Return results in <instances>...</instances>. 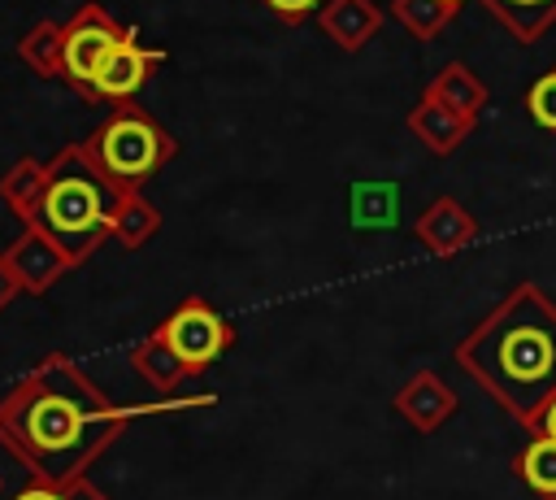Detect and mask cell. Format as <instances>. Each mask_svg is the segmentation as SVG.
Listing matches in <instances>:
<instances>
[{
    "instance_id": "83f0119b",
    "label": "cell",
    "mask_w": 556,
    "mask_h": 500,
    "mask_svg": "<svg viewBox=\"0 0 556 500\" xmlns=\"http://www.w3.org/2000/svg\"><path fill=\"white\" fill-rule=\"evenodd\" d=\"M447 4H465V0H447Z\"/></svg>"
},
{
    "instance_id": "30bf717a",
    "label": "cell",
    "mask_w": 556,
    "mask_h": 500,
    "mask_svg": "<svg viewBox=\"0 0 556 500\" xmlns=\"http://www.w3.org/2000/svg\"><path fill=\"white\" fill-rule=\"evenodd\" d=\"M4 261H9V270L17 274L22 291H30V296H43L65 270H74L70 257H65L43 230H35V226H26V230L4 248Z\"/></svg>"
},
{
    "instance_id": "484cf974",
    "label": "cell",
    "mask_w": 556,
    "mask_h": 500,
    "mask_svg": "<svg viewBox=\"0 0 556 500\" xmlns=\"http://www.w3.org/2000/svg\"><path fill=\"white\" fill-rule=\"evenodd\" d=\"M17 291H22V283H17V274L9 270V261H4V252H0V309H9Z\"/></svg>"
},
{
    "instance_id": "9c48e42d",
    "label": "cell",
    "mask_w": 556,
    "mask_h": 500,
    "mask_svg": "<svg viewBox=\"0 0 556 500\" xmlns=\"http://www.w3.org/2000/svg\"><path fill=\"white\" fill-rule=\"evenodd\" d=\"M413 239H417L426 252H434V257H456V252H465V248L478 239V217H473L460 200L439 196V200L426 204L421 217L413 222Z\"/></svg>"
},
{
    "instance_id": "3957f363",
    "label": "cell",
    "mask_w": 556,
    "mask_h": 500,
    "mask_svg": "<svg viewBox=\"0 0 556 500\" xmlns=\"http://www.w3.org/2000/svg\"><path fill=\"white\" fill-rule=\"evenodd\" d=\"M117 200L122 187L100 170L87 143H70L48 165V191L30 226L43 230L70 257V265H83L113 235Z\"/></svg>"
},
{
    "instance_id": "f1b7e54d",
    "label": "cell",
    "mask_w": 556,
    "mask_h": 500,
    "mask_svg": "<svg viewBox=\"0 0 556 500\" xmlns=\"http://www.w3.org/2000/svg\"><path fill=\"white\" fill-rule=\"evenodd\" d=\"M0 491H4V478H0Z\"/></svg>"
},
{
    "instance_id": "52a82bcc",
    "label": "cell",
    "mask_w": 556,
    "mask_h": 500,
    "mask_svg": "<svg viewBox=\"0 0 556 500\" xmlns=\"http://www.w3.org/2000/svg\"><path fill=\"white\" fill-rule=\"evenodd\" d=\"M156 65H165V52L161 48H143L135 39V30H126V39L104 57V65L96 74V100H113V104L135 100Z\"/></svg>"
},
{
    "instance_id": "ba28073f",
    "label": "cell",
    "mask_w": 556,
    "mask_h": 500,
    "mask_svg": "<svg viewBox=\"0 0 556 500\" xmlns=\"http://www.w3.org/2000/svg\"><path fill=\"white\" fill-rule=\"evenodd\" d=\"M391 409L417 430V435H434L452 413H456V391L434 374V370H413L400 391L391 396Z\"/></svg>"
},
{
    "instance_id": "9a60e30c",
    "label": "cell",
    "mask_w": 556,
    "mask_h": 500,
    "mask_svg": "<svg viewBox=\"0 0 556 500\" xmlns=\"http://www.w3.org/2000/svg\"><path fill=\"white\" fill-rule=\"evenodd\" d=\"M482 9L517 43H539L556 26V0H482Z\"/></svg>"
},
{
    "instance_id": "8992f818",
    "label": "cell",
    "mask_w": 556,
    "mask_h": 500,
    "mask_svg": "<svg viewBox=\"0 0 556 500\" xmlns=\"http://www.w3.org/2000/svg\"><path fill=\"white\" fill-rule=\"evenodd\" d=\"M174 352L178 361L191 370V374H204L217 357H226L235 348V326L200 296H187L174 313H165L156 326H152Z\"/></svg>"
},
{
    "instance_id": "603a6c76",
    "label": "cell",
    "mask_w": 556,
    "mask_h": 500,
    "mask_svg": "<svg viewBox=\"0 0 556 500\" xmlns=\"http://www.w3.org/2000/svg\"><path fill=\"white\" fill-rule=\"evenodd\" d=\"M278 22H287V26H300L304 17H313L317 9H321V0H261Z\"/></svg>"
},
{
    "instance_id": "7a4b0ae2",
    "label": "cell",
    "mask_w": 556,
    "mask_h": 500,
    "mask_svg": "<svg viewBox=\"0 0 556 500\" xmlns=\"http://www.w3.org/2000/svg\"><path fill=\"white\" fill-rule=\"evenodd\" d=\"M456 370L478 383L526 435L556 396V304L534 283L513 287L452 352Z\"/></svg>"
},
{
    "instance_id": "d6986e66",
    "label": "cell",
    "mask_w": 556,
    "mask_h": 500,
    "mask_svg": "<svg viewBox=\"0 0 556 500\" xmlns=\"http://www.w3.org/2000/svg\"><path fill=\"white\" fill-rule=\"evenodd\" d=\"M460 13V4H447V0H391V17L417 39V43H430L439 39L452 17Z\"/></svg>"
},
{
    "instance_id": "cb8c5ba5",
    "label": "cell",
    "mask_w": 556,
    "mask_h": 500,
    "mask_svg": "<svg viewBox=\"0 0 556 500\" xmlns=\"http://www.w3.org/2000/svg\"><path fill=\"white\" fill-rule=\"evenodd\" d=\"M61 500H109V496H104V491L83 474V478H74V483H65V487H61Z\"/></svg>"
},
{
    "instance_id": "5bb4252c",
    "label": "cell",
    "mask_w": 556,
    "mask_h": 500,
    "mask_svg": "<svg viewBox=\"0 0 556 500\" xmlns=\"http://www.w3.org/2000/svg\"><path fill=\"white\" fill-rule=\"evenodd\" d=\"M43 191H48V165H39L35 157H22V161L9 165L4 178H0V200L9 204V213H13L22 226L35 222V213H39V204H43Z\"/></svg>"
},
{
    "instance_id": "8fae6325",
    "label": "cell",
    "mask_w": 556,
    "mask_h": 500,
    "mask_svg": "<svg viewBox=\"0 0 556 500\" xmlns=\"http://www.w3.org/2000/svg\"><path fill=\"white\" fill-rule=\"evenodd\" d=\"M317 26L334 48L361 52L382 30V9L374 0H321Z\"/></svg>"
},
{
    "instance_id": "d4e9b609",
    "label": "cell",
    "mask_w": 556,
    "mask_h": 500,
    "mask_svg": "<svg viewBox=\"0 0 556 500\" xmlns=\"http://www.w3.org/2000/svg\"><path fill=\"white\" fill-rule=\"evenodd\" d=\"M13 500H61V487L56 483H43V478H30Z\"/></svg>"
},
{
    "instance_id": "6da1fadb",
    "label": "cell",
    "mask_w": 556,
    "mask_h": 500,
    "mask_svg": "<svg viewBox=\"0 0 556 500\" xmlns=\"http://www.w3.org/2000/svg\"><path fill=\"white\" fill-rule=\"evenodd\" d=\"M213 404V396L152 400V404H113L65 352H48L30 374H22L0 400V448L13 452L30 478L74 483L83 478L135 417L178 413Z\"/></svg>"
},
{
    "instance_id": "e0dca14e",
    "label": "cell",
    "mask_w": 556,
    "mask_h": 500,
    "mask_svg": "<svg viewBox=\"0 0 556 500\" xmlns=\"http://www.w3.org/2000/svg\"><path fill=\"white\" fill-rule=\"evenodd\" d=\"M513 474H517L539 500H556V439L530 435V443L513 457Z\"/></svg>"
},
{
    "instance_id": "2e32d148",
    "label": "cell",
    "mask_w": 556,
    "mask_h": 500,
    "mask_svg": "<svg viewBox=\"0 0 556 500\" xmlns=\"http://www.w3.org/2000/svg\"><path fill=\"white\" fill-rule=\"evenodd\" d=\"M130 365H135L139 378H143L148 387H156V391H174L182 378H191V370L178 361V352H174L156 330H148V335L130 348Z\"/></svg>"
},
{
    "instance_id": "7402d4cb",
    "label": "cell",
    "mask_w": 556,
    "mask_h": 500,
    "mask_svg": "<svg viewBox=\"0 0 556 500\" xmlns=\"http://www.w3.org/2000/svg\"><path fill=\"white\" fill-rule=\"evenodd\" d=\"M526 113H530L534 126L556 130V65L530 83V91H526Z\"/></svg>"
},
{
    "instance_id": "44dd1931",
    "label": "cell",
    "mask_w": 556,
    "mask_h": 500,
    "mask_svg": "<svg viewBox=\"0 0 556 500\" xmlns=\"http://www.w3.org/2000/svg\"><path fill=\"white\" fill-rule=\"evenodd\" d=\"M356 204V226H387L395 213V187L391 183H361L352 191Z\"/></svg>"
},
{
    "instance_id": "4fadbf2b",
    "label": "cell",
    "mask_w": 556,
    "mask_h": 500,
    "mask_svg": "<svg viewBox=\"0 0 556 500\" xmlns=\"http://www.w3.org/2000/svg\"><path fill=\"white\" fill-rule=\"evenodd\" d=\"M408 130L421 139V148H426L430 157H452V152L469 139L473 117H460V113H452V109H443V104H434V100H417V104L408 109Z\"/></svg>"
},
{
    "instance_id": "7c38bea8",
    "label": "cell",
    "mask_w": 556,
    "mask_h": 500,
    "mask_svg": "<svg viewBox=\"0 0 556 500\" xmlns=\"http://www.w3.org/2000/svg\"><path fill=\"white\" fill-rule=\"evenodd\" d=\"M421 100H434V104H443V109H452V113L478 122V113L486 109L491 91H486V83H482L465 61H447V65L426 83Z\"/></svg>"
},
{
    "instance_id": "ac0fdd59",
    "label": "cell",
    "mask_w": 556,
    "mask_h": 500,
    "mask_svg": "<svg viewBox=\"0 0 556 500\" xmlns=\"http://www.w3.org/2000/svg\"><path fill=\"white\" fill-rule=\"evenodd\" d=\"M156 230H161V209L148 204L139 191H122L117 213H113V235H109V239H117L122 248L135 252V248H143Z\"/></svg>"
},
{
    "instance_id": "277c9868",
    "label": "cell",
    "mask_w": 556,
    "mask_h": 500,
    "mask_svg": "<svg viewBox=\"0 0 556 500\" xmlns=\"http://www.w3.org/2000/svg\"><path fill=\"white\" fill-rule=\"evenodd\" d=\"M87 152L122 191H139L156 170H165L178 157V139L156 117H148L135 100H126L96 126V135L87 139Z\"/></svg>"
},
{
    "instance_id": "ffe728a7",
    "label": "cell",
    "mask_w": 556,
    "mask_h": 500,
    "mask_svg": "<svg viewBox=\"0 0 556 500\" xmlns=\"http://www.w3.org/2000/svg\"><path fill=\"white\" fill-rule=\"evenodd\" d=\"M61 39H65V26L61 22H35L22 43H17V57L39 74V78H61Z\"/></svg>"
},
{
    "instance_id": "5b68a950",
    "label": "cell",
    "mask_w": 556,
    "mask_h": 500,
    "mask_svg": "<svg viewBox=\"0 0 556 500\" xmlns=\"http://www.w3.org/2000/svg\"><path fill=\"white\" fill-rule=\"evenodd\" d=\"M65 26V39H61V83H70L83 100H96V74L104 65V57L126 39L130 26L113 22L104 4L87 0Z\"/></svg>"
},
{
    "instance_id": "4316f807",
    "label": "cell",
    "mask_w": 556,
    "mask_h": 500,
    "mask_svg": "<svg viewBox=\"0 0 556 500\" xmlns=\"http://www.w3.org/2000/svg\"><path fill=\"white\" fill-rule=\"evenodd\" d=\"M530 435H547V439H556V396L547 400V409L539 413V422H534V430Z\"/></svg>"
}]
</instances>
